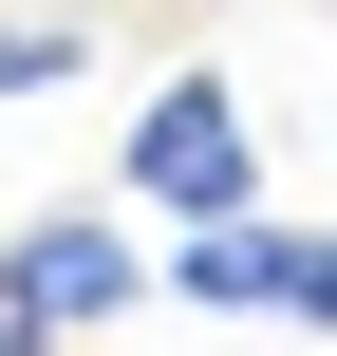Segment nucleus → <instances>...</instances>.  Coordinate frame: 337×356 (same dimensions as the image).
Returning <instances> with one entry per match:
<instances>
[{"mask_svg":"<svg viewBox=\"0 0 337 356\" xmlns=\"http://www.w3.org/2000/svg\"><path fill=\"white\" fill-rule=\"evenodd\" d=\"M150 282H169V300H206V319H300V338H337V244L263 225V207H206Z\"/></svg>","mask_w":337,"mask_h":356,"instance_id":"nucleus-1","label":"nucleus"},{"mask_svg":"<svg viewBox=\"0 0 337 356\" xmlns=\"http://www.w3.org/2000/svg\"><path fill=\"white\" fill-rule=\"evenodd\" d=\"M131 188L188 207V225H206V207H263V131H244V94H225V75H169V94L131 113Z\"/></svg>","mask_w":337,"mask_h":356,"instance_id":"nucleus-2","label":"nucleus"},{"mask_svg":"<svg viewBox=\"0 0 337 356\" xmlns=\"http://www.w3.org/2000/svg\"><path fill=\"white\" fill-rule=\"evenodd\" d=\"M0 263H19L38 300H56V338H75V319H131V300H150V263H131V244H113L94 207H56V225H19Z\"/></svg>","mask_w":337,"mask_h":356,"instance_id":"nucleus-3","label":"nucleus"},{"mask_svg":"<svg viewBox=\"0 0 337 356\" xmlns=\"http://www.w3.org/2000/svg\"><path fill=\"white\" fill-rule=\"evenodd\" d=\"M75 56H94V19H0V94H75Z\"/></svg>","mask_w":337,"mask_h":356,"instance_id":"nucleus-4","label":"nucleus"},{"mask_svg":"<svg viewBox=\"0 0 337 356\" xmlns=\"http://www.w3.org/2000/svg\"><path fill=\"white\" fill-rule=\"evenodd\" d=\"M0 356H56V300H38L19 263H0Z\"/></svg>","mask_w":337,"mask_h":356,"instance_id":"nucleus-5","label":"nucleus"}]
</instances>
